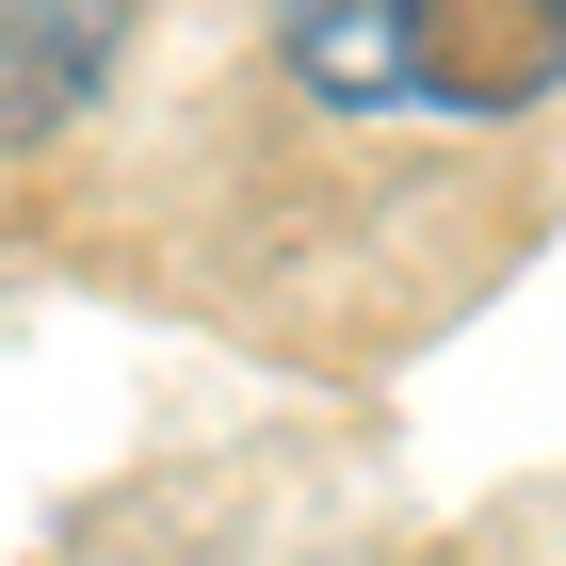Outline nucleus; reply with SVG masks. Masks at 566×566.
<instances>
[{"label": "nucleus", "mask_w": 566, "mask_h": 566, "mask_svg": "<svg viewBox=\"0 0 566 566\" xmlns=\"http://www.w3.org/2000/svg\"><path fill=\"white\" fill-rule=\"evenodd\" d=\"M275 49L324 114H453L502 130L566 82V0H275Z\"/></svg>", "instance_id": "1"}, {"label": "nucleus", "mask_w": 566, "mask_h": 566, "mask_svg": "<svg viewBox=\"0 0 566 566\" xmlns=\"http://www.w3.org/2000/svg\"><path fill=\"white\" fill-rule=\"evenodd\" d=\"M130 49V0H0V146H49L65 114H97Z\"/></svg>", "instance_id": "2"}]
</instances>
